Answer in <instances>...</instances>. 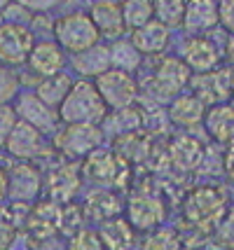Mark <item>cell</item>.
Here are the masks:
<instances>
[{"label": "cell", "instance_id": "6da1fadb", "mask_svg": "<svg viewBox=\"0 0 234 250\" xmlns=\"http://www.w3.org/2000/svg\"><path fill=\"white\" fill-rule=\"evenodd\" d=\"M190 68L180 56H157L152 70L148 73L143 82H138L141 96H150L152 105H162V103H171L176 96L185 94V87L190 84Z\"/></svg>", "mask_w": 234, "mask_h": 250}, {"label": "cell", "instance_id": "7a4b0ae2", "mask_svg": "<svg viewBox=\"0 0 234 250\" xmlns=\"http://www.w3.org/2000/svg\"><path fill=\"white\" fill-rule=\"evenodd\" d=\"M227 192L218 185H197L192 187L183 201V220L190 229L201 234L213 231L227 210Z\"/></svg>", "mask_w": 234, "mask_h": 250}, {"label": "cell", "instance_id": "3957f363", "mask_svg": "<svg viewBox=\"0 0 234 250\" xmlns=\"http://www.w3.org/2000/svg\"><path fill=\"white\" fill-rule=\"evenodd\" d=\"M56 112H59V120L64 126H68V124L101 126L103 120L108 117V108H106L99 89L91 80H75L66 101L61 103V108Z\"/></svg>", "mask_w": 234, "mask_h": 250}, {"label": "cell", "instance_id": "277c9868", "mask_svg": "<svg viewBox=\"0 0 234 250\" xmlns=\"http://www.w3.org/2000/svg\"><path fill=\"white\" fill-rule=\"evenodd\" d=\"M80 168H82V178L101 189L117 192L129 185V180H131V164H127L112 147H106V145H101L91 154H87L80 162Z\"/></svg>", "mask_w": 234, "mask_h": 250}, {"label": "cell", "instance_id": "5b68a950", "mask_svg": "<svg viewBox=\"0 0 234 250\" xmlns=\"http://www.w3.org/2000/svg\"><path fill=\"white\" fill-rule=\"evenodd\" d=\"M52 40L66 54L73 56V54H80V52L94 47V44H99L101 35L96 31V26L91 23L87 10H70L54 19Z\"/></svg>", "mask_w": 234, "mask_h": 250}, {"label": "cell", "instance_id": "8992f818", "mask_svg": "<svg viewBox=\"0 0 234 250\" xmlns=\"http://www.w3.org/2000/svg\"><path fill=\"white\" fill-rule=\"evenodd\" d=\"M106 143L103 126H91V124H68L56 131L52 138V147L61 154L66 162H82L87 154H91L96 147Z\"/></svg>", "mask_w": 234, "mask_h": 250}, {"label": "cell", "instance_id": "52a82bcc", "mask_svg": "<svg viewBox=\"0 0 234 250\" xmlns=\"http://www.w3.org/2000/svg\"><path fill=\"white\" fill-rule=\"evenodd\" d=\"M167 218V204L159 192L150 189L148 185L134 187V192L127 201V222L134 227V231H152L162 227Z\"/></svg>", "mask_w": 234, "mask_h": 250}, {"label": "cell", "instance_id": "ba28073f", "mask_svg": "<svg viewBox=\"0 0 234 250\" xmlns=\"http://www.w3.org/2000/svg\"><path fill=\"white\" fill-rule=\"evenodd\" d=\"M94 84L99 89L101 98L106 103L108 112L112 110H124L131 108L141 101V89H138V77L122 73V70H106L103 75H99L94 80Z\"/></svg>", "mask_w": 234, "mask_h": 250}, {"label": "cell", "instance_id": "9c48e42d", "mask_svg": "<svg viewBox=\"0 0 234 250\" xmlns=\"http://www.w3.org/2000/svg\"><path fill=\"white\" fill-rule=\"evenodd\" d=\"M45 173L33 162H14L7 166V199L33 206L43 194Z\"/></svg>", "mask_w": 234, "mask_h": 250}, {"label": "cell", "instance_id": "30bf717a", "mask_svg": "<svg viewBox=\"0 0 234 250\" xmlns=\"http://www.w3.org/2000/svg\"><path fill=\"white\" fill-rule=\"evenodd\" d=\"M82 183H85V178H82L80 162H61L45 173L43 189L47 192V199L64 206L78 196V192L82 189Z\"/></svg>", "mask_w": 234, "mask_h": 250}, {"label": "cell", "instance_id": "8fae6325", "mask_svg": "<svg viewBox=\"0 0 234 250\" xmlns=\"http://www.w3.org/2000/svg\"><path fill=\"white\" fill-rule=\"evenodd\" d=\"M12 105H14V112H17L19 120L26 122V124H31V126L38 129L43 136H56V131L64 126L61 120H59V112L52 110L49 105H45L33 91L17 94Z\"/></svg>", "mask_w": 234, "mask_h": 250}, {"label": "cell", "instance_id": "7c38bea8", "mask_svg": "<svg viewBox=\"0 0 234 250\" xmlns=\"http://www.w3.org/2000/svg\"><path fill=\"white\" fill-rule=\"evenodd\" d=\"M35 44L33 33L28 31V26L23 23H0V63L19 68L26 63V59L31 54Z\"/></svg>", "mask_w": 234, "mask_h": 250}, {"label": "cell", "instance_id": "4fadbf2b", "mask_svg": "<svg viewBox=\"0 0 234 250\" xmlns=\"http://www.w3.org/2000/svg\"><path fill=\"white\" fill-rule=\"evenodd\" d=\"M59 213H61V206L52 199H47V196L38 199L31 206L26 227H23L26 236H28V248L59 234Z\"/></svg>", "mask_w": 234, "mask_h": 250}, {"label": "cell", "instance_id": "5bb4252c", "mask_svg": "<svg viewBox=\"0 0 234 250\" xmlns=\"http://www.w3.org/2000/svg\"><path fill=\"white\" fill-rule=\"evenodd\" d=\"M47 147H49V143L45 141V136L38 129H33L31 124L19 120L14 124V129H12L2 150L17 162H35Z\"/></svg>", "mask_w": 234, "mask_h": 250}, {"label": "cell", "instance_id": "9a60e30c", "mask_svg": "<svg viewBox=\"0 0 234 250\" xmlns=\"http://www.w3.org/2000/svg\"><path fill=\"white\" fill-rule=\"evenodd\" d=\"M23 65L35 80H43V77L64 73V68L68 65V54L54 40H38Z\"/></svg>", "mask_w": 234, "mask_h": 250}, {"label": "cell", "instance_id": "2e32d148", "mask_svg": "<svg viewBox=\"0 0 234 250\" xmlns=\"http://www.w3.org/2000/svg\"><path fill=\"white\" fill-rule=\"evenodd\" d=\"M230 80H232V68H215L211 73L190 77V82H192V96H197L209 108L218 105V103H227L232 98Z\"/></svg>", "mask_w": 234, "mask_h": 250}, {"label": "cell", "instance_id": "e0dca14e", "mask_svg": "<svg viewBox=\"0 0 234 250\" xmlns=\"http://www.w3.org/2000/svg\"><path fill=\"white\" fill-rule=\"evenodd\" d=\"M218 2L213 0H185V14L180 28L185 38H209L218 28Z\"/></svg>", "mask_w": 234, "mask_h": 250}, {"label": "cell", "instance_id": "ac0fdd59", "mask_svg": "<svg viewBox=\"0 0 234 250\" xmlns=\"http://www.w3.org/2000/svg\"><path fill=\"white\" fill-rule=\"evenodd\" d=\"M180 61L190 68V73L204 75V73H211L220 65L223 52L211 38H188L183 42Z\"/></svg>", "mask_w": 234, "mask_h": 250}, {"label": "cell", "instance_id": "d6986e66", "mask_svg": "<svg viewBox=\"0 0 234 250\" xmlns=\"http://www.w3.org/2000/svg\"><path fill=\"white\" fill-rule=\"evenodd\" d=\"M204 154L206 145L190 133H178L169 141V166H173L180 173L197 171L204 162Z\"/></svg>", "mask_w": 234, "mask_h": 250}, {"label": "cell", "instance_id": "ffe728a7", "mask_svg": "<svg viewBox=\"0 0 234 250\" xmlns=\"http://www.w3.org/2000/svg\"><path fill=\"white\" fill-rule=\"evenodd\" d=\"M87 14H89L91 23L96 26L101 40H120L127 35V26H124L122 12H120V5L117 0H96L91 7H87Z\"/></svg>", "mask_w": 234, "mask_h": 250}, {"label": "cell", "instance_id": "44dd1931", "mask_svg": "<svg viewBox=\"0 0 234 250\" xmlns=\"http://www.w3.org/2000/svg\"><path fill=\"white\" fill-rule=\"evenodd\" d=\"M131 44L141 52L143 59H157V56H164V52L171 44V31L167 26H162L159 21H148L145 26L131 31Z\"/></svg>", "mask_w": 234, "mask_h": 250}, {"label": "cell", "instance_id": "7402d4cb", "mask_svg": "<svg viewBox=\"0 0 234 250\" xmlns=\"http://www.w3.org/2000/svg\"><path fill=\"white\" fill-rule=\"evenodd\" d=\"M68 65L80 75V80H96L106 70H110V56H108V44H94L89 49L80 52V54L68 56Z\"/></svg>", "mask_w": 234, "mask_h": 250}, {"label": "cell", "instance_id": "603a6c76", "mask_svg": "<svg viewBox=\"0 0 234 250\" xmlns=\"http://www.w3.org/2000/svg\"><path fill=\"white\" fill-rule=\"evenodd\" d=\"M82 208H85L87 220H94V222L101 225V222H106V220H112V218H117V215H122L124 204L115 189H101V187H96V189H91L89 194H87Z\"/></svg>", "mask_w": 234, "mask_h": 250}, {"label": "cell", "instance_id": "cb8c5ba5", "mask_svg": "<svg viewBox=\"0 0 234 250\" xmlns=\"http://www.w3.org/2000/svg\"><path fill=\"white\" fill-rule=\"evenodd\" d=\"M204 129L211 136L215 143H232L234 141V103L227 101V103H218V105H211L204 112Z\"/></svg>", "mask_w": 234, "mask_h": 250}, {"label": "cell", "instance_id": "d4e9b609", "mask_svg": "<svg viewBox=\"0 0 234 250\" xmlns=\"http://www.w3.org/2000/svg\"><path fill=\"white\" fill-rule=\"evenodd\" d=\"M204 112H206V105L197 96H192V94H180V96H176L167 105L169 122L173 126H180V129L199 126L204 122Z\"/></svg>", "mask_w": 234, "mask_h": 250}, {"label": "cell", "instance_id": "484cf974", "mask_svg": "<svg viewBox=\"0 0 234 250\" xmlns=\"http://www.w3.org/2000/svg\"><path fill=\"white\" fill-rule=\"evenodd\" d=\"M101 236V243L106 250H129L136 241V231L134 227L127 222V218L117 215L112 220L101 222V227L96 229Z\"/></svg>", "mask_w": 234, "mask_h": 250}, {"label": "cell", "instance_id": "4316f807", "mask_svg": "<svg viewBox=\"0 0 234 250\" xmlns=\"http://www.w3.org/2000/svg\"><path fill=\"white\" fill-rule=\"evenodd\" d=\"M73 82H75V80L64 70V73H56V75H52V77L38 80L33 94L40 98L45 105H49L52 110H59L61 108V103L66 101L68 91H70V87H73Z\"/></svg>", "mask_w": 234, "mask_h": 250}, {"label": "cell", "instance_id": "83f0119b", "mask_svg": "<svg viewBox=\"0 0 234 250\" xmlns=\"http://www.w3.org/2000/svg\"><path fill=\"white\" fill-rule=\"evenodd\" d=\"M108 56H110V68L129 73V75H136L145 63V59L131 44L129 38H120V40L108 42Z\"/></svg>", "mask_w": 234, "mask_h": 250}, {"label": "cell", "instance_id": "f1b7e54d", "mask_svg": "<svg viewBox=\"0 0 234 250\" xmlns=\"http://www.w3.org/2000/svg\"><path fill=\"white\" fill-rule=\"evenodd\" d=\"M103 124H108V129H110V133L115 138L124 136V133L143 131V108H138V103H136L131 108L112 110V112H108V117L103 120Z\"/></svg>", "mask_w": 234, "mask_h": 250}, {"label": "cell", "instance_id": "f546056e", "mask_svg": "<svg viewBox=\"0 0 234 250\" xmlns=\"http://www.w3.org/2000/svg\"><path fill=\"white\" fill-rule=\"evenodd\" d=\"M117 5H120V12H122L127 33L152 21V0H117Z\"/></svg>", "mask_w": 234, "mask_h": 250}, {"label": "cell", "instance_id": "4dcf8cb0", "mask_svg": "<svg viewBox=\"0 0 234 250\" xmlns=\"http://www.w3.org/2000/svg\"><path fill=\"white\" fill-rule=\"evenodd\" d=\"M185 0H152V19L167 26L169 31H176L183 23Z\"/></svg>", "mask_w": 234, "mask_h": 250}, {"label": "cell", "instance_id": "1f68e13d", "mask_svg": "<svg viewBox=\"0 0 234 250\" xmlns=\"http://www.w3.org/2000/svg\"><path fill=\"white\" fill-rule=\"evenodd\" d=\"M85 222H87V215H85L82 204H75V201L64 204L61 213H59V236L68 241L70 236H75L78 231L85 229Z\"/></svg>", "mask_w": 234, "mask_h": 250}, {"label": "cell", "instance_id": "d6a6232c", "mask_svg": "<svg viewBox=\"0 0 234 250\" xmlns=\"http://www.w3.org/2000/svg\"><path fill=\"white\" fill-rule=\"evenodd\" d=\"M141 250H183V239L176 229L157 227L143 236Z\"/></svg>", "mask_w": 234, "mask_h": 250}, {"label": "cell", "instance_id": "836d02e7", "mask_svg": "<svg viewBox=\"0 0 234 250\" xmlns=\"http://www.w3.org/2000/svg\"><path fill=\"white\" fill-rule=\"evenodd\" d=\"M19 75L14 73V68L0 63V105L12 103L17 94H19Z\"/></svg>", "mask_w": 234, "mask_h": 250}, {"label": "cell", "instance_id": "e575fe53", "mask_svg": "<svg viewBox=\"0 0 234 250\" xmlns=\"http://www.w3.org/2000/svg\"><path fill=\"white\" fill-rule=\"evenodd\" d=\"M66 250H106L96 229H82L66 241Z\"/></svg>", "mask_w": 234, "mask_h": 250}, {"label": "cell", "instance_id": "d590c367", "mask_svg": "<svg viewBox=\"0 0 234 250\" xmlns=\"http://www.w3.org/2000/svg\"><path fill=\"white\" fill-rule=\"evenodd\" d=\"M28 31L33 33L35 42L38 40H52V33H54V17L47 14V12H38L31 17L28 21Z\"/></svg>", "mask_w": 234, "mask_h": 250}, {"label": "cell", "instance_id": "8d00e7d4", "mask_svg": "<svg viewBox=\"0 0 234 250\" xmlns=\"http://www.w3.org/2000/svg\"><path fill=\"white\" fill-rule=\"evenodd\" d=\"M215 236H218V243L225 246V248H234V206L225 210L223 220L218 222V227L213 229Z\"/></svg>", "mask_w": 234, "mask_h": 250}, {"label": "cell", "instance_id": "74e56055", "mask_svg": "<svg viewBox=\"0 0 234 250\" xmlns=\"http://www.w3.org/2000/svg\"><path fill=\"white\" fill-rule=\"evenodd\" d=\"M17 122H19V117H17L12 103L0 105V150L5 147V143H7V138H10V133H12V129H14Z\"/></svg>", "mask_w": 234, "mask_h": 250}, {"label": "cell", "instance_id": "f35d334b", "mask_svg": "<svg viewBox=\"0 0 234 250\" xmlns=\"http://www.w3.org/2000/svg\"><path fill=\"white\" fill-rule=\"evenodd\" d=\"M5 206V204H2ZM0 206V250H10V246L17 239V227L5 215V208Z\"/></svg>", "mask_w": 234, "mask_h": 250}, {"label": "cell", "instance_id": "ab89813d", "mask_svg": "<svg viewBox=\"0 0 234 250\" xmlns=\"http://www.w3.org/2000/svg\"><path fill=\"white\" fill-rule=\"evenodd\" d=\"M14 2H17V5H21V7H26L31 14H38V12H47V14H52V10L61 7L66 0H14Z\"/></svg>", "mask_w": 234, "mask_h": 250}, {"label": "cell", "instance_id": "60d3db41", "mask_svg": "<svg viewBox=\"0 0 234 250\" xmlns=\"http://www.w3.org/2000/svg\"><path fill=\"white\" fill-rule=\"evenodd\" d=\"M218 23H220L230 35H234V0L218 2Z\"/></svg>", "mask_w": 234, "mask_h": 250}, {"label": "cell", "instance_id": "b9f144b4", "mask_svg": "<svg viewBox=\"0 0 234 250\" xmlns=\"http://www.w3.org/2000/svg\"><path fill=\"white\" fill-rule=\"evenodd\" d=\"M2 17V21H10V23H23V26H28V21H31V12L26 10V7H21V5H17V2H12L7 10L0 14Z\"/></svg>", "mask_w": 234, "mask_h": 250}, {"label": "cell", "instance_id": "7bdbcfd3", "mask_svg": "<svg viewBox=\"0 0 234 250\" xmlns=\"http://www.w3.org/2000/svg\"><path fill=\"white\" fill-rule=\"evenodd\" d=\"M223 173L230 178L234 183V141L232 143H227V147H225V152H223Z\"/></svg>", "mask_w": 234, "mask_h": 250}, {"label": "cell", "instance_id": "ee69618b", "mask_svg": "<svg viewBox=\"0 0 234 250\" xmlns=\"http://www.w3.org/2000/svg\"><path fill=\"white\" fill-rule=\"evenodd\" d=\"M7 201V166H0V206Z\"/></svg>", "mask_w": 234, "mask_h": 250}, {"label": "cell", "instance_id": "f6af8a7d", "mask_svg": "<svg viewBox=\"0 0 234 250\" xmlns=\"http://www.w3.org/2000/svg\"><path fill=\"white\" fill-rule=\"evenodd\" d=\"M225 54H227V59L232 61V65H234V35H230L227 38V44H225Z\"/></svg>", "mask_w": 234, "mask_h": 250}, {"label": "cell", "instance_id": "bcb514c9", "mask_svg": "<svg viewBox=\"0 0 234 250\" xmlns=\"http://www.w3.org/2000/svg\"><path fill=\"white\" fill-rule=\"evenodd\" d=\"M12 2H14V0H0V14H2L5 10H7V7H10Z\"/></svg>", "mask_w": 234, "mask_h": 250}, {"label": "cell", "instance_id": "7dc6e473", "mask_svg": "<svg viewBox=\"0 0 234 250\" xmlns=\"http://www.w3.org/2000/svg\"><path fill=\"white\" fill-rule=\"evenodd\" d=\"M230 89H232V96H234V65H232V80H230Z\"/></svg>", "mask_w": 234, "mask_h": 250}, {"label": "cell", "instance_id": "c3c4849f", "mask_svg": "<svg viewBox=\"0 0 234 250\" xmlns=\"http://www.w3.org/2000/svg\"><path fill=\"white\" fill-rule=\"evenodd\" d=\"M183 250H201V248H194V246H190V248H183Z\"/></svg>", "mask_w": 234, "mask_h": 250}, {"label": "cell", "instance_id": "681fc988", "mask_svg": "<svg viewBox=\"0 0 234 250\" xmlns=\"http://www.w3.org/2000/svg\"><path fill=\"white\" fill-rule=\"evenodd\" d=\"M213 2H223V0H213Z\"/></svg>", "mask_w": 234, "mask_h": 250}, {"label": "cell", "instance_id": "f907efd6", "mask_svg": "<svg viewBox=\"0 0 234 250\" xmlns=\"http://www.w3.org/2000/svg\"><path fill=\"white\" fill-rule=\"evenodd\" d=\"M0 23H2V17H0Z\"/></svg>", "mask_w": 234, "mask_h": 250}, {"label": "cell", "instance_id": "816d5d0a", "mask_svg": "<svg viewBox=\"0 0 234 250\" xmlns=\"http://www.w3.org/2000/svg\"><path fill=\"white\" fill-rule=\"evenodd\" d=\"M227 250H234V248H227Z\"/></svg>", "mask_w": 234, "mask_h": 250}]
</instances>
